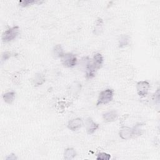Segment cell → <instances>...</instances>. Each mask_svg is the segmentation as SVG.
<instances>
[{
    "label": "cell",
    "mask_w": 160,
    "mask_h": 160,
    "mask_svg": "<svg viewBox=\"0 0 160 160\" xmlns=\"http://www.w3.org/2000/svg\"><path fill=\"white\" fill-rule=\"evenodd\" d=\"M103 56L101 54L96 53L92 61L88 59L86 63V76L88 79H91L95 76L96 72L101 68L103 64Z\"/></svg>",
    "instance_id": "obj_1"
},
{
    "label": "cell",
    "mask_w": 160,
    "mask_h": 160,
    "mask_svg": "<svg viewBox=\"0 0 160 160\" xmlns=\"http://www.w3.org/2000/svg\"><path fill=\"white\" fill-rule=\"evenodd\" d=\"M114 96V91L112 89H106L101 91L98 96L96 106H98L101 104H106L110 102Z\"/></svg>",
    "instance_id": "obj_2"
},
{
    "label": "cell",
    "mask_w": 160,
    "mask_h": 160,
    "mask_svg": "<svg viewBox=\"0 0 160 160\" xmlns=\"http://www.w3.org/2000/svg\"><path fill=\"white\" fill-rule=\"evenodd\" d=\"M19 33V28L18 26H14L6 29L2 35V40L4 42H10L18 36Z\"/></svg>",
    "instance_id": "obj_3"
},
{
    "label": "cell",
    "mask_w": 160,
    "mask_h": 160,
    "mask_svg": "<svg viewBox=\"0 0 160 160\" xmlns=\"http://www.w3.org/2000/svg\"><path fill=\"white\" fill-rule=\"evenodd\" d=\"M78 59L72 53H66L61 58V62L65 68H73L77 64Z\"/></svg>",
    "instance_id": "obj_4"
},
{
    "label": "cell",
    "mask_w": 160,
    "mask_h": 160,
    "mask_svg": "<svg viewBox=\"0 0 160 160\" xmlns=\"http://www.w3.org/2000/svg\"><path fill=\"white\" fill-rule=\"evenodd\" d=\"M150 88V84L147 81H140L136 84V91L141 98L146 96Z\"/></svg>",
    "instance_id": "obj_5"
},
{
    "label": "cell",
    "mask_w": 160,
    "mask_h": 160,
    "mask_svg": "<svg viewBox=\"0 0 160 160\" xmlns=\"http://www.w3.org/2000/svg\"><path fill=\"white\" fill-rule=\"evenodd\" d=\"M119 135L124 140H128L134 137V128L128 126H122L119 129Z\"/></svg>",
    "instance_id": "obj_6"
},
{
    "label": "cell",
    "mask_w": 160,
    "mask_h": 160,
    "mask_svg": "<svg viewBox=\"0 0 160 160\" xmlns=\"http://www.w3.org/2000/svg\"><path fill=\"white\" fill-rule=\"evenodd\" d=\"M86 131L88 134H93L99 128V125L94 122L91 118H88L85 121Z\"/></svg>",
    "instance_id": "obj_7"
},
{
    "label": "cell",
    "mask_w": 160,
    "mask_h": 160,
    "mask_svg": "<svg viewBox=\"0 0 160 160\" xmlns=\"http://www.w3.org/2000/svg\"><path fill=\"white\" fill-rule=\"evenodd\" d=\"M83 124V122L81 118H76L72 119H71L68 121V128L71 131H77L80 129Z\"/></svg>",
    "instance_id": "obj_8"
},
{
    "label": "cell",
    "mask_w": 160,
    "mask_h": 160,
    "mask_svg": "<svg viewBox=\"0 0 160 160\" xmlns=\"http://www.w3.org/2000/svg\"><path fill=\"white\" fill-rule=\"evenodd\" d=\"M118 114L116 110H111L104 112L102 114V118L104 121L110 122L116 121V119L118 118Z\"/></svg>",
    "instance_id": "obj_9"
},
{
    "label": "cell",
    "mask_w": 160,
    "mask_h": 160,
    "mask_svg": "<svg viewBox=\"0 0 160 160\" xmlns=\"http://www.w3.org/2000/svg\"><path fill=\"white\" fill-rule=\"evenodd\" d=\"M16 92L13 91L7 92L2 95L4 101L7 104H11L14 99Z\"/></svg>",
    "instance_id": "obj_10"
},
{
    "label": "cell",
    "mask_w": 160,
    "mask_h": 160,
    "mask_svg": "<svg viewBox=\"0 0 160 160\" xmlns=\"http://www.w3.org/2000/svg\"><path fill=\"white\" fill-rule=\"evenodd\" d=\"M63 48L61 44H56L52 49V54L55 58H61L64 55Z\"/></svg>",
    "instance_id": "obj_11"
},
{
    "label": "cell",
    "mask_w": 160,
    "mask_h": 160,
    "mask_svg": "<svg viewBox=\"0 0 160 160\" xmlns=\"http://www.w3.org/2000/svg\"><path fill=\"white\" fill-rule=\"evenodd\" d=\"M76 156V152L74 149L69 148L65 149L64 152V158L67 160L72 159Z\"/></svg>",
    "instance_id": "obj_12"
},
{
    "label": "cell",
    "mask_w": 160,
    "mask_h": 160,
    "mask_svg": "<svg viewBox=\"0 0 160 160\" xmlns=\"http://www.w3.org/2000/svg\"><path fill=\"white\" fill-rule=\"evenodd\" d=\"M32 84L34 86H39L42 85L45 82V79L41 74H36L32 79Z\"/></svg>",
    "instance_id": "obj_13"
},
{
    "label": "cell",
    "mask_w": 160,
    "mask_h": 160,
    "mask_svg": "<svg viewBox=\"0 0 160 160\" xmlns=\"http://www.w3.org/2000/svg\"><path fill=\"white\" fill-rule=\"evenodd\" d=\"M129 43V36L127 35H123V36H121L120 39H119L118 46L120 48H123L128 46Z\"/></svg>",
    "instance_id": "obj_14"
},
{
    "label": "cell",
    "mask_w": 160,
    "mask_h": 160,
    "mask_svg": "<svg viewBox=\"0 0 160 160\" xmlns=\"http://www.w3.org/2000/svg\"><path fill=\"white\" fill-rule=\"evenodd\" d=\"M81 89V84L78 82H75L71 84L70 87V92L73 95H76Z\"/></svg>",
    "instance_id": "obj_15"
},
{
    "label": "cell",
    "mask_w": 160,
    "mask_h": 160,
    "mask_svg": "<svg viewBox=\"0 0 160 160\" xmlns=\"http://www.w3.org/2000/svg\"><path fill=\"white\" fill-rule=\"evenodd\" d=\"M38 3H41L39 1H36L32 0H26V1H19V6L21 7H27L31 5H32L34 4H38Z\"/></svg>",
    "instance_id": "obj_16"
},
{
    "label": "cell",
    "mask_w": 160,
    "mask_h": 160,
    "mask_svg": "<svg viewBox=\"0 0 160 160\" xmlns=\"http://www.w3.org/2000/svg\"><path fill=\"white\" fill-rule=\"evenodd\" d=\"M111 158V155L106 152H99L97 155L96 159L98 160H109Z\"/></svg>",
    "instance_id": "obj_17"
},
{
    "label": "cell",
    "mask_w": 160,
    "mask_h": 160,
    "mask_svg": "<svg viewBox=\"0 0 160 160\" xmlns=\"http://www.w3.org/2000/svg\"><path fill=\"white\" fill-rule=\"evenodd\" d=\"M102 21L101 19H99L94 28V33L96 34H99L100 33V31H102Z\"/></svg>",
    "instance_id": "obj_18"
},
{
    "label": "cell",
    "mask_w": 160,
    "mask_h": 160,
    "mask_svg": "<svg viewBox=\"0 0 160 160\" xmlns=\"http://www.w3.org/2000/svg\"><path fill=\"white\" fill-rule=\"evenodd\" d=\"M11 56V52H8V51L4 52H3V54H2L1 60H2V61H6L7 59H8Z\"/></svg>",
    "instance_id": "obj_19"
},
{
    "label": "cell",
    "mask_w": 160,
    "mask_h": 160,
    "mask_svg": "<svg viewBox=\"0 0 160 160\" xmlns=\"http://www.w3.org/2000/svg\"><path fill=\"white\" fill-rule=\"evenodd\" d=\"M18 158L16 157V156L14 154V153H11L9 155H8L6 158V160H16Z\"/></svg>",
    "instance_id": "obj_20"
}]
</instances>
